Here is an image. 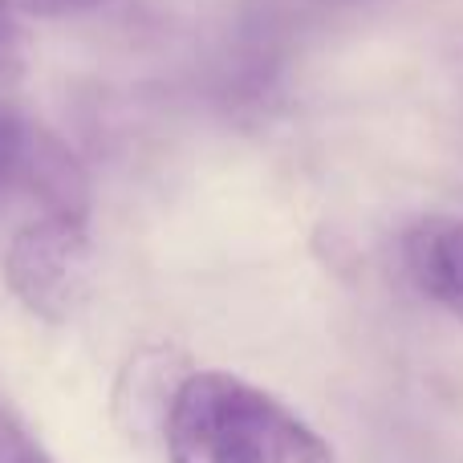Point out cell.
<instances>
[{
  "label": "cell",
  "instance_id": "3",
  "mask_svg": "<svg viewBox=\"0 0 463 463\" xmlns=\"http://www.w3.org/2000/svg\"><path fill=\"white\" fill-rule=\"evenodd\" d=\"M407 269L435 305L463 317V220H423L411 228Z\"/></svg>",
  "mask_w": 463,
  "mask_h": 463
},
{
  "label": "cell",
  "instance_id": "5",
  "mask_svg": "<svg viewBox=\"0 0 463 463\" xmlns=\"http://www.w3.org/2000/svg\"><path fill=\"white\" fill-rule=\"evenodd\" d=\"M37 130L41 127L24 122L21 114H13L8 106H0V203H5L16 187H24Z\"/></svg>",
  "mask_w": 463,
  "mask_h": 463
},
{
  "label": "cell",
  "instance_id": "1",
  "mask_svg": "<svg viewBox=\"0 0 463 463\" xmlns=\"http://www.w3.org/2000/svg\"><path fill=\"white\" fill-rule=\"evenodd\" d=\"M163 431L171 463H337L305 419L224 370L187 374Z\"/></svg>",
  "mask_w": 463,
  "mask_h": 463
},
{
  "label": "cell",
  "instance_id": "8",
  "mask_svg": "<svg viewBox=\"0 0 463 463\" xmlns=\"http://www.w3.org/2000/svg\"><path fill=\"white\" fill-rule=\"evenodd\" d=\"M16 70H21V33H16L8 5L0 0V81L13 78Z\"/></svg>",
  "mask_w": 463,
  "mask_h": 463
},
{
  "label": "cell",
  "instance_id": "2",
  "mask_svg": "<svg viewBox=\"0 0 463 463\" xmlns=\"http://www.w3.org/2000/svg\"><path fill=\"white\" fill-rule=\"evenodd\" d=\"M94 272V248H90L86 220L41 216L24 224L8 244L5 280L13 297L33 317L61 326L81 309Z\"/></svg>",
  "mask_w": 463,
  "mask_h": 463
},
{
  "label": "cell",
  "instance_id": "4",
  "mask_svg": "<svg viewBox=\"0 0 463 463\" xmlns=\"http://www.w3.org/2000/svg\"><path fill=\"white\" fill-rule=\"evenodd\" d=\"M24 187L45 203V216H70V220L90 216V175H86V167H81L78 155H73L61 138L49 135V130H37Z\"/></svg>",
  "mask_w": 463,
  "mask_h": 463
},
{
  "label": "cell",
  "instance_id": "6",
  "mask_svg": "<svg viewBox=\"0 0 463 463\" xmlns=\"http://www.w3.org/2000/svg\"><path fill=\"white\" fill-rule=\"evenodd\" d=\"M0 463H57L21 415L0 399Z\"/></svg>",
  "mask_w": 463,
  "mask_h": 463
},
{
  "label": "cell",
  "instance_id": "7",
  "mask_svg": "<svg viewBox=\"0 0 463 463\" xmlns=\"http://www.w3.org/2000/svg\"><path fill=\"white\" fill-rule=\"evenodd\" d=\"M8 8H21L29 16H78L94 13V8L110 5V0H5Z\"/></svg>",
  "mask_w": 463,
  "mask_h": 463
}]
</instances>
